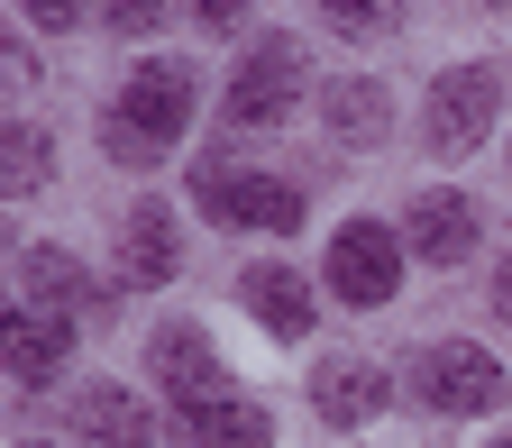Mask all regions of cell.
Returning a JSON list of instances; mask_svg holds the SVG:
<instances>
[{"mask_svg":"<svg viewBox=\"0 0 512 448\" xmlns=\"http://www.w3.org/2000/svg\"><path fill=\"white\" fill-rule=\"evenodd\" d=\"M192 110H202V83H192V64H174V55L138 64V74L119 83V101L101 110V147H110V165H165V156H174V138L192 128Z\"/></svg>","mask_w":512,"mask_h":448,"instance_id":"1","label":"cell"},{"mask_svg":"<svg viewBox=\"0 0 512 448\" xmlns=\"http://www.w3.org/2000/svg\"><path fill=\"white\" fill-rule=\"evenodd\" d=\"M192 211H211L220 229H275V238H293L302 229V183H284V174H256V165H238V156H202L192 165Z\"/></svg>","mask_w":512,"mask_h":448,"instance_id":"2","label":"cell"},{"mask_svg":"<svg viewBox=\"0 0 512 448\" xmlns=\"http://www.w3.org/2000/svg\"><path fill=\"white\" fill-rule=\"evenodd\" d=\"M494 110H503V74L494 64H448L430 83V110H421V147L430 156H476L494 138Z\"/></svg>","mask_w":512,"mask_h":448,"instance_id":"3","label":"cell"},{"mask_svg":"<svg viewBox=\"0 0 512 448\" xmlns=\"http://www.w3.org/2000/svg\"><path fill=\"white\" fill-rule=\"evenodd\" d=\"M412 394L439 412V421H476V412H494L512 384H503V366L476 348V339H439V348H421L412 357Z\"/></svg>","mask_w":512,"mask_h":448,"instance_id":"4","label":"cell"},{"mask_svg":"<svg viewBox=\"0 0 512 448\" xmlns=\"http://www.w3.org/2000/svg\"><path fill=\"white\" fill-rule=\"evenodd\" d=\"M293 101H302V46L293 37H256L247 64L229 74V92H220V119L229 128H275V119H293Z\"/></svg>","mask_w":512,"mask_h":448,"instance_id":"5","label":"cell"},{"mask_svg":"<svg viewBox=\"0 0 512 448\" xmlns=\"http://www.w3.org/2000/svg\"><path fill=\"white\" fill-rule=\"evenodd\" d=\"M394 284H403V238L384 220H348L330 238V293L348 311H375V302H394Z\"/></svg>","mask_w":512,"mask_h":448,"instance_id":"6","label":"cell"},{"mask_svg":"<svg viewBox=\"0 0 512 448\" xmlns=\"http://www.w3.org/2000/svg\"><path fill=\"white\" fill-rule=\"evenodd\" d=\"M384 403H394V375H384L375 357H320L311 366V412L330 430H375Z\"/></svg>","mask_w":512,"mask_h":448,"instance_id":"7","label":"cell"},{"mask_svg":"<svg viewBox=\"0 0 512 448\" xmlns=\"http://www.w3.org/2000/svg\"><path fill=\"white\" fill-rule=\"evenodd\" d=\"M147 375L165 384L183 412H192V403H211V394H229V366H220V348L192 330V320H165V330L147 339Z\"/></svg>","mask_w":512,"mask_h":448,"instance_id":"8","label":"cell"},{"mask_svg":"<svg viewBox=\"0 0 512 448\" xmlns=\"http://www.w3.org/2000/svg\"><path fill=\"white\" fill-rule=\"evenodd\" d=\"M64 357H74V320H55V311H0V366H10L19 384H55Z\"/></svg>","mask_w":512,"mask_h":448,"instance_id":"9","label":"cell"},{"mask_svg":"<svg viewBox=\"0 0 512 448\" xmlns=\"http://www.w3.org/2000/svg\"><path fill=\"white\" fill-rule=\"evenodd\" d=\"M238 302L256 311V330H266V339H311V320H320L311 284H302L293 266H275V256H266V266H247V275H238Z\"/></svg>","mask_w":512,"mask_h":448,"instance_id":"10","label":"cell"},{"mask_svg":"<svg viewBox=\"0 0 512 448\" xmlns=\"http://www.w3.org/2000/svg\"><path fill=\"white\" fill-rule=\"evenodd\" d=\"M74 439L83 448H156V412L128 384H83L74 394Z\"/></svg>","mask_w":512,"mask_h":448,"instance_id":"11","label":"cell"},{"mask_svg":"<svg viewBox=\"0 0 512 448\" xmlns=\"http://www.w3.org/2000/svg\"><path fill=\"white\" fill-rule=\"evenodd\" d=\"M403 247L430 256V266H467L476 256V202L467 192H421L412 220H403Z\"/></svg>","mask_w":512,"mask_h":448,"instance_id":"12","label":"cell"},{"mask_svg":"<svg viewBox=\"0 0 512 448\" xmlns=\"http://www.w3.org/2000/svg\"><path fill=\"white\" fill-rule=\"evenodd\" d=\"M174 266H183L174 211H165V202H138V211L119 220V275H128V284H174Z\"/></svg>","mask_w":512,"mask_h":448,"instance_id":"13","label":"cell"},{"mask_svg":"<svg viewBox=\"0 0 512 448\" xmlns=\"http://www.w3.org/2000/svg\"><path fill=\"white\" fill-rule=\"evenodd\" d=\"M320 119H330L339 147H384V138H394V92L366 83V74H348V83L320 92Z\"/></svg>","mask_w":512,"mask_h":448,"instance_id":"14","label":"cell"},{"mask_svg":"<svg viewBox=\"0 0 512 448\" xmlns=\"http://www.w3.org/2000/svg\"><path fill=\"white\" fill-rule=\"evenodd\" d=\"M183 439L192 448H275V421H266V403H247V394H211V403L183 412Z\"/></svg>","mask_w":512,"mask_h":448,"instance_id":"15","label":"cell"},{"mask_svg":"<svg viewBox=\"0 0 512 448\" xmlns=\"http://www.w3.org/2000/svg\"><path fill=\"white\" fill-rule=\"evenodd\" d=\"M19 275H28V302H37V311H55V320H83V311H101L92 275H83L64 247H28V256H19Z\"/></svg>","mask_w":512,"mask_h":448,"instance_id":"16","label":"cell"},{"mask_svg":"<svg viewBox=\"0 0 512 448\" xmlns=\"http://www.w3.org/2000/svg\"><path fill=\"white\" fill-rule=\"evenodd\" d=\"M55 174V138L37 119H0V202H28V192H46Z\"/></svg>","mask_w":512,"mask_h":448,"instance_id":"17","label":"cell"},{"mask_svg":"<svg viewBox=\"0 0 512 448\" xmlns=\"http://www.w3.org/2000/svg\"><path fill=\"white\" fill-rule=\"evenodd\" d=\"M320 19L366 46V37H394V28H403V0H320Z\"/></svg>","mask_w":512,"mask_h":448,"instance_id":"18","label":"cell"},{"mask_svg":"<svg viewBox=\"0 0 512 448\" xmlns=\"http://www.w3.org/2000/svg\"><path fill=\"white\" fill-rule=\"evenodd\" d=\"M165 10L174 0H101V28L110 37H147V28H165Z\"/></svg>","mask_w":512,"mask_h":448,"instance_id":"19","label":"cell"},{"mask_svg":"<svg viewBox=\"0 0 512 448\" xmlns=\"http://www.w3.org/2000/svg\"><path fill=\"white\" fill-rule=\"evenodd\" d=\"M37 83V55H28V37L19 28H0V101H10V92H28Z\"/></svg>","mask_w":512,"mask_h":448,"instance_id":"20","label":"cell"},{"mask_svg":"<svg viewBox=\"0 0 512 448\" xmlns=\"http://www.w3.org/2000/svg\"><path fill=\"white\" fill-rule=\"evenodd\" d=\"M19 10H28L37 28H74L83 10H101V0H19Z\"/></svg>","mask_w":512,"mask_h":448,"instance_id":"21","label":"cell"},{"mask_svg":"<svg viewBox=\"0 0 512 448\" xmlns=\"http://www.w3.org/2000/svg\"><path fill=\"white\" fill-rule=\"evenodd\" d=\"M192 19H202V28H220V37H229V28H247V0H192Z\"/></svg>","mask_w":512,"mask_h":448,"instance_id":"22","label":"cell"},{"mask_svg":"<svg viewBox=\"0 0 512 448\" xmlns=\"http://www.w3.org/2000/svg\"><path fill=\"white\" fill-rule=\"evenodd\" d=\"M494 311L512 320V256H503V266H494Z\"/></svg>","mask_w":512,"mask_h":448,"instance_id":"23","label":"cell"},{"mask_svg":"<svg viewBox=\"0 0 512 448\" xmlns=\"http://www.w3.org/2000/svg\"><path fill=\"white\" fill-rule=\"evenodd\" d=\"M19 448H55V439H19Z\"/></svg>","mask_w":512,"mask_h":448,"instance_id":"24","label":"cell"},{"mask_svg":"<svg viewBox=\"0 0 512 448\" xmlns=\"http://www.w3.org/2000/svg\"><path fill=\"white\" fill-rule=\"evenodd\" d=\"M485 448H512V439H485Z\"/></svg>","mask_w":512,"mask_h":448,"instance_id":"25","label":"cell"}]
</instances>
